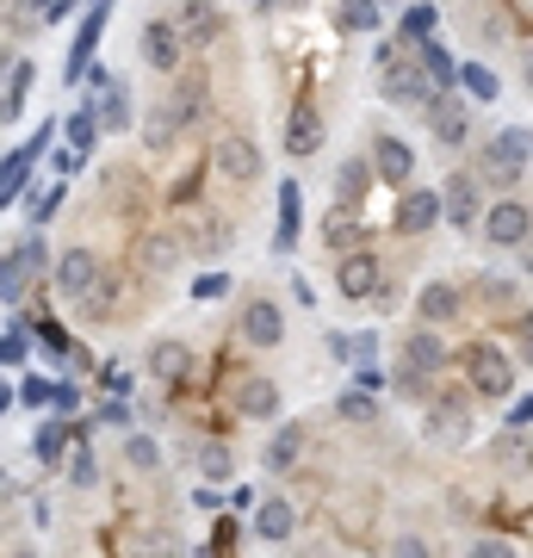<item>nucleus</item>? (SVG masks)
Wrapping results in <instances>:
<instances>
[{
  "instance_id": "obj_1",
  "label": "nucleus",
  "mask_w": 533,
  "mask_h": 558,
  "mask_svg": "<svg viewBox=\"0 0 533 558\" xmlns=\"http://www.w3.org/2000/svg\"><path fill=\"white\" fill-rule=\"evenodd\" d=\"M378 94L391 106H422L428 112V100H435L440 87L428 75H422V62L403 57V50H378Z\"/></svg>"
},
{
  "instance_id": "obj_2",
  "label": "nucleus",
  "mask_w": 533,
  "mask_h": 558,
  "mask_svg": "<svg viewBox=\"0 0 533 558\" xmlns=\"http://www.w3.org/2000/svg\"><path fill=\"white\" fill-rule=\"evenodd\" d=\"M528 149H533L528 124H509V131H496L490 149H484V174H490L496 186H514V180L528 174Z\"/></svg>"
},
{
  "instance_id": "obj_3",
  "label": "nucleus",
  "mask_w": 533,
  "mask_h": 558,
  "mask_svg": "<svg viewBox=\"0 0 533 558\" xmlns=\"http://www.w3.org/2000/svg\"><path fill=\"white\" fill-rule=\"evenodd\" d=\"M193 119H198V87H186V94H174L168 106H156V112H149V124H143V143H149V149H168V143H174Z\"/></svg>"
},
{
  "instance_id": "obj_4",
  "label": "nucleus",
  "mask_w": 533,
  "mask_h": 558,
  "mask_svg": "<svg viewBox=\"0 0 533 558\" xmlns=\"http://www.w3.org/2000/svg\"><path fill=\"white\" fill-rule=\"evenodd\" d=\"M422 435L440 440V447H459V440L472 435V403H465V398H428V422H422Z\"/></svg>"
},
{
  "instance_id": "obj_5",
  "label": "nucleus",
  "mask_w": 533,
  "mask_h": 558,
  "mask_svg": "<svg viewBox=\"0 0 533 558\" xmlns=\"http://www.w3.org/2000/svg\"><path fill=\"white\" fill-rule=\"evenodd\" d=\"M465 373H472V391H484V398H509V385H514V366L502 348H472Z\"/></svg>"
},
{
  "instance_id": "obj_6",
  "label": "nucleus",
  "mask_w": 533,
  "mask_h": 558,
  "mask_svg": "<svg viewBox=\"0 0 533 558\" xmlns=\"http://www.w3.org/2000/svg\"><path fill=\"white\" fill-rule=\"evenodd\" d=\"M528 230H533V218H528L521 199H502V205L484 211V236H490L496 248H528Z\"/></svg>"
},
{
  "instance_id": "obj_7",
  "label": "nucleus",
  "mask_w": 533,
  "mask_h": 558,
  "mask_svg": "<svg viewBox=\"0 0 533 558\" xmlns=\"http://www.w3.org/2000/svg\"><path fill=\"white\" fill-rule=\"evenodd\" d=\"M435 223H440V193L410 186V193L397 199V230H403V236H422V230H435Z\"/></svg>"
},
{
  "instance_id": "obj_8",
  "label": "nucleus",
  "mask_w": 533,
  "mask_h": 558,
  "mask_svg": "<svg viewBox=\"0 0 533 558\" xmlns=\"http://www.w3.org/2000/svg\"><path fill=\"white\" fill-rule=\"evenodd\" d=\"M180 50H186V44H180V32L168 20L143 25V62H149V69H161V75H168V69H180Z\"/></svg>"
},
{
  "instance_id": "obj_9",
  "label": "nucleus",
  "mask_w": 533,
  "mask_h": 558,
  "mask_svg": "<svg viewBox=\"0 0 533 558\" xmlns=\"http://www.w3.org/2000/svg\"><path fill=\"white\" fill-rule=\"evenodd\" d=\"M440 218L459 223V230H472L477 223V180L472 174H453L447 186H440Z\"/></svg>"
},
{
  "instance_id": "obj_10",
  "label": "nucleus",
  "mask_w": 533,
  "mask_h": 558,
  "mask_svg": "<svg viewBox=\"0 0 533 558\" xmlns=\"http://www.w3.org/2000/svg\"><path fill=\"white\" fill-rule=\"evenodd\" d=\"M94 279H99V255H94V248H69V255L57 260V292H62V299H81Z\"/></svg>"
},
{
  "instance_id": "obj_11",
  "label": "nucleus",
  "mask_w": 533,
  "mask_h": 558,
  "mask_svg": "<svg viewBox=\"0 0 533 558\" xmlns=\"http://www.w3.org/2000/svg\"><path fill=\"white\" fill-rule=\"evenodd\" d=\"M211 161H218L223 180H255V174H261V149H255L249 137H223Z\"/></svg>"
},
{
  "instance_id": "obj_12",
  "label": "nucleus",
  "mask_w": 533,
  "mask_h": 558,
  "mask_svg": "<svg viewBox=\"0 0 533 558\" xmlns=\"http://www.w3.org/2000/svg\"><path fill=\"white\" fill-rule=\"evenodd\" d=\"M242 336L255 341V348H279V336H286V317H279V304L255 299L249 311H242Z\"/></svg>"
},
{
  "instance_id": "obj_13",
  "label": "nucleus",
  "mask_w": 533,
  "mask_h": 558,
  "mask_svg": "<svg viewBox=\"0 0 533 558\" xmlns=\"http://www.w3.org/2000/svg\"><path fill=\"white\" fill-rule=\"evenodd\" d=\"M94 124H106V131H131V87H124L119 75L99 81V112Z\"/></svg>"
},
{
  "instance_id": "obj_14",
  "label": "nucleus",
  "mask_w": 533,
  "mask_h": 558,
  "mask_svg": "<svg viewBox=\"0 0 533 558\" xmlns=\"http://www.w3.org/2000/svg\"><path fill=\"white\" fill-rule=\"evenodd\" d=\"M304 440H311V428H298V422H286L274 440H267V453H261V465L267 472H292L298 465V453H304Z\"/></svg>"
},
{
  "instance_id": "obj_15",
  "label": "nucleus",
  "mask_w": 533,
  "mask_h": 558,
  "mask_svg": "<svg viewBox=\"0 0 533 558\" xmlns=\"http://www.w3.org/2000/svg\"><path fill=\"white\" fill-rule=\"evenodd\" d=\"M180 44H211V32H218V7L211 0H180Z\"/></svg>"
},
{
  "instance_id": "obj_16",
  "label": "nucleus",
  "mask_w": 533,
  "mask_h": 558,
  "mask_svg": "<svg viewBox=\"0 0 533 558\" xmlns=\"http://www.w3.org/2000/svg\"><path fill=\"white\" fill-rule=\"evenodd\" d=\"M373 168L385 180H397V186H403V180H410V168H415V149L403 137H378L373 143Z\"/></svg>"
},
{
  "instance_id": "obj_17",
  "label": "nucleus",
  "mask_w": 533,
  "mask_h": 558,
  "mask_svg": "<svg viewBox=\"0 0 533 558\" xmlns=\"http://www.w3.org/2000/svg\"><path fill=\"white\" fill-rule=\"evenodd\" d=\"M403 366H415V373H428V379H435L440 366H447V341H440L435 329H415L410 348H403Z\"/></svg>"
},
{
  "instance_id": "obj_18",
  "label": "nucleus",
  "mask_w": 533,
  "mask_h": 558,
  "mask_svg": "<svg viewBox=\"0 0 533 558\" xmlns=\"http://www.w3.org/2000/svg\"><path fill=\"white\" fill-rule=\"evenodd\" d=\"M428 112H435V137L440 143H453V149H459V143L472 137V112H465L459 100H440V94H435V100H428Z\"/></svg>"
},
{
  "instance_id": "obj_19",
  "label": "nucleus",
  "mask_w": 533,
  "mask_h": 558,
  "mask_svg": "<svg viewBox=\"0 0 533 558\" xmlns=\"http://www.w3.org/2000/svg\"><path fill=\"white\" fill-rule=\"evenodd\" d=\"M237 410L242 416H255V422H274L279 416V385L274 379H249L237 391Z\"/></svg>"
},
{
  "instance_id": "obj_20",
  "label": "nucleus",
  "mask_w": 533,
  "mask_h": 558,
  "mask_svg": "<svg viewBox=\"0 0 533 558\" xmlns=\"http://www.w3.org/2000/svg\"><path fill=\"white\" fill-rule=\"evenodd\" d=\"M341 292H348V299H366V292H378V260L360 255V248H348V260H341Z\"/></svg>"
},
{
  "instance_id": "obj_21",
  "label": "nucleus",
  "mask_w": 533,
  "mask_h": 558,
  "mask_svg": "<svg viewBox=\"0 0 533 558\" xmlns=\"http://www.w3.org/2000/svg\"><path fill=\"white\" fill-rule=\"evenodd\" d=\"M292 527H298L292 502H279V497L255 502V534H261V539H292Z\"/></svg>"
},
{
  "instance_id": "obj_22",
  "label": "nucleus",
  "mask_w": 533,
  "mask_h": 558,
  "mask_svg": "<svg viewBox=\"0 0 533 558\" xmlns=\"http://www.w3.org/2000/svg\"><path fill=\"white\" fill-rule=\"evenodd\" d=\"M366 186H373V168H366V161H341L336 168V205H354L360 211V199H366Z\"/></svg>"
},
{
  "instance_id": "obj_23",
  "label": "nucleus",
  "mask_w": 533,
  "mask_h": 558,
  "mask_svg": "<svg viewBox=\"0 0 533 558\" xmlns=\"http://www.w3.org/2000/svg\"><path fill=\"white\" fill-rule=\"evenodd\" d=\"M459 304H465V299H459L453 286H447V279H435V286H422V304H415V311H422L428 323H453Z\"/></svg>"
},
{
  "instance_id": "obj_24",
  "label": "nucleus",
  "mask_w": 533,
  "mask_h": 558,
  "mask_svg": "<svg viewBox=\"0 0 533 558\" xmlns=\"http://www.w3.org/2000/svg\"><path fill=\"white\" fill-rule=\"evenodd\" d=\"M106 7H112V0H99L94 13H87V25H81L75 57H69V81H75V75H87V62H94V44H99V25H106Z\"/></svg>"
},
{
  "instance_id": "obj_25",
  "label": "nucleus",
  "mask_w": 533,
  "mask_h": 558,
  "mask_svg": "<svg viewBox=\"0 0 533 558\" xmlns=\"http://www.w3.org/2000/svg\"><path fill=\"white\" fill-rule=\"evenodd\" d=\"M323 242H329V248H360V211L354 205H336V211H329Z\"/></svg>"
},
{
  "instance_id": "obj_26",
  "label": "nucleus",
  "mask_w": 533,
  "mask_h": 558,
  "mask_svg": "<svg viewBox=\"0 0 533 558\" xmlns=\"http://www.w3.org/2000/svg\"><path fill=\"white\" fill-rule=\"evenodd\" d=\"M415 62H422V75L435 81V87H453V57L435 38H415Z\"/></svg>"
},
{
  "instance_id": "obj_27",
  "label": "nucleus",
  "mask_w": 533,
  "mask_h": 558,
  "mask_svg": "<svg viewBox=\"0 0 533 558\" xmlns=\"http://www.w3.org/2000/svg\"><path fill=\"white\" fill-rule=\"evenodd\" d=\"M149 373H156V379H180V373H186V348H180V341H156V348H149Z\"/></svg>"
},
{
  "instance_id": "obj_28",
  "label": "nucleus",
  "mask_w": 533,
  "mask_h": 558,
  "mask_svg": "<svg viewBox=\"0 0 533 558\" xmlns=\"http://www.w3.org/2000/svg\"><path fill=\"white\" fill-rule=\"evenodd\" d=\"M286 143H292V156H311L316 143H323V119H316V112H298L292 131H286Z\"/></svg>"
},
{
  "instance_id": "obj_29",
  "label": "nucleus",
  "mask_w": 533,
  "mask_h": 558,
  "mask_svg": "<svg viewBox=\"0 0 533 558\" xmlns=\"http://www.w3.org/2000/svg\"><path fill=\"white\" fill-rule=\"evenodd\" d=\"M336 410H341V422H373V416H378V403H373V391H366V385H354V391H341V398H336Z\"/></svg>"
},
{
  "instance_id": "obj_30",
  "label": "nucleus",
  "mask_w": 533,
  "mask_h": 558,
  "mask_svg": "<svg viewBox=\"0 0 533 558\" xmlns=\"http://www.w3.org/2000/svg\"><path fill=\"white\" fill-rule=\"evenodd\" d=\"M298 186L292 180H286V186H279V248H292V236H298Z\"/></svg>"
},
{
  "instance_id": "obj_31",
  "label": "nucleus",
  "mask_w": 533,
  "mask_h": 558,
  "mask_svg": "<svg viewBox=\"0 0 533 558\" xmlns=\"http://www.w3.org/2000/svg\"><path fill=\"white\" fill-rule=\"evenodd\" d=\"M348 32H378V0H341V13H336Z\"/></svg>"
},
{
  "instance_id": "obj_32",
  "label": "nucleus",
  "mask_w": 533,
  "mask_h": 558,
  "mask_svg": "<svg viewBox=\"0 0 533 558\" xmlns=\"http://www.w3.org/2000/svg\"><path fill=\"white\" fill-rule=\"evenodd\" d=\"M453 81L472 94V100H496V75L490 69H477V62H465V69H453Z\"/></svg>"
},
{
  "instance_id": "obj_33",
  "label": "nucleus",
  "mask_w": 533,
  "mask_h": 558,
  "mask_svg": "<svg viewBox=\"0 0 533 558\" xmlns=\"http://www.w3.org/2000/svg\"><path fill=\"white\" fill-rule=\"evenodd\" d=\"M20 292H25V260H0V304H20Z\"/></svg>"
},
{
  "instance_id": "obj_34",
  "label": "nucleus",
  "mask_w": 533,
  "mask_h": 558,
  "mask_svg": "<svg viewBox=\"0 0 533 558\" xmlns=\"http://www.w3.org/2000/svg\"><path fill=\"white\" fill-rule=\"evenodd\" d=\"M62 447H69V440H62V428H57V422H44V428H38V440H32V453H38L44 465H57V459H62Z\"/></svg>"
},
{
  "instance_id": "obj_35",
  "label": "nucleus",
  "mask_w": 533,
  "mask_h": 558,
  "mask_svg": "<svg viewBox=\"0 0 533 558\" xmlns=\"http://www.w3.org/2000/svg\"><path fill=\"white\" fill-rule=\"evenodd\" d=\"M94 137H99L94 112H75V119H69V149H81V156H87V149H94Z\"/></svg>"
},
{
  "instance_id": "obj_36",
  "label": "nucleus",
  "mask_w": 533,
  "mask_h": 558,
  "mask_svg": "<svg viewBox=\"0 0 533 558\" xmlns=\"http://www.w3.org/2000/svg\"><path fill=\"white\" fill-rule=\"evenodd\" d=\"M124 453H131V465H137V472H156V465H161V447L149 435H131V447H124Z\"/></svg>"
},
{
  "instance_id": "obj_37",
  "label": "nucleus",
  "mask_w": 533,
  "mask_h": 558,
  "mask_svg": "<svg viewBox=\"0 0 533 558\" xmlns=\"http://www.w3.org/2000/svg\"><path fill=\"white\" fill-rule=\"evenodd\" d=\"M198 472H205L211 484H223L230 478V447H205V453H198Z\"/></svg>"
},
{
  "instance_id": "obj_38",
  "label": "nucleus",
  "mask_w": 533,
  "mask_h": 558,
  "mask_svg": "<svg viewBox=\"0 0 533 558\" xmlns=\"http://www.w3.org/2000/svg\"><path fill=\"white\" fill-rule=\"evenodd\" d=\"M428 32H435V13H428V7H415V13H403V44L428 38Z\"/></svg>"
},
{
  "instance_id": "obj_39",
  "label": "nucleus",
  "mask_w": 533,
  "mask_h": 558,
  "mask_svg": "<svg viewBox=\"0 0 533 558\" xmlns=\"http://www.w3.org/2000/svg\"><path fill=\"white\" fill-rule=\"evenodd\" d=\"M69 478H75V484H94V478H99V465H94V453H87V447H75V465H69Z\"/></svg>"
},
{
  "instance_id": "obj_40",
  "label": "nucleus",
  "mask_w": 533,
  "mask_h": 558,
  "mask_svg": "<svg viewBox=\"0 0 533 558\" xmlns=\"http://www.w3.org/2000/svg\"><path fill=\"white\" fill-rule=\"evenodd\" d=\"M223 292H230V279H223V274H205L193 286V299H223Z\"/></svg>"
},
{
  "instance_id": "obj_41",
  "label": "nucleus",
  "mask_w": 533,
  "mask_h": 558,
  "mask_svg": "<svg viewBox=\"0 0 533 558\" xmlns=\"http://www.w3.org/2000/svg\"><path fill=\"white\" fill-rule=\"evenodd\" d=\"M484 299H490L496 311H509V304H514V286H502V279H484Z\"/></svg>"
},
{
  "instance_id": "obj_42",
  "label": "nucleus",
  "mask_w": 533,
  "mask_h": 558,
  "mask_svg": "<svg viewBox=\"0 0 533 558\" xmlns=\"http://www.w3.org/2000/svg\"><path fill=\"white\" fill-rule=\"evenodd\" d=\"M50 403H57L62 416H69V410L81 403V391H75V385H50Z\"/></svg>"
},
{
  "instance_id": "obj_43",
  "label": "nucleus",
  "mask_w": 533,
  "mask_h": 558,
  "mask_svg": "<svg viewBox=\"0 0 533 558\" xmlns=\"http://www.w3.org/2000/svg\"><path fill=\"white\" fill-rule=\"evenodd\" d=\"M0 360H7V366L25 360V336H20V329H13V336H0Z\"/></svg>"
},
{
  "instance_id": "obj_44",
  "label": "nucleus",
  "mask_w": 533,
  "mask_h": 558,
  "mask_svg": "<svg viewBox=\"0 0 533 558\" xmlns=\"http://www.w3.org/2000/svg\"><path fill=\"white\" fill-rule=\"evenodd\" d=\"M57 205H62V186H50V193H38V205H32V218H50V211H57Z\"/></svg>"
},
{
  "instance_id": "obj_45",
  "label": "nucleus",
  "mask_w": 533,
  "mask_h": 558,
  "mask_svg": "<svg viewBox=\"0 0 533 558\" xmlns=\"http://www.w3.org/2000/svg\"><path fill=\"white\" fill-rule=\"evenodd\" d=\"M44 255H50V248H44V242H38V236L25 242V248H20V260H25V274H32V267H44Z\"/></svg>"
},
{
  "instance_id": "obj_46",
  "label": "nucleus",
  "mask_w": 533,
  "mask_h": 558,
  "mask_svg": "<svg viewBox=\"0 0 533 558\" xmlns=\"http://www.w3.org/2000/svg\"><path fill=\"white\" fill-rule=\"evenodd\" d=\"M20 398H25V403H50V385H44V379H25Z\"/></svg>"
},
{
  "instance_id": "obj_47",
  "label": "nucleus",
  "mask_w": 533,
  "mask_h": 558,
  "mask_svg": "<svg viewBox=\"0 0 533 558\" xmlns=\"http://www.w3.org/2000/svg\"><path fill=\"white\" fill-rule=\"evenodd\" d=\"M99 422H112V428H124V422H131V410H124V403H106V410H99Z\"/></svg>"
},
{
  "instance_id": "obj_48",
  "label": "nucleus",
  "mask_w": 533,
  "mask_h": 558,
  "mask_svg": "<svg viewBox=\"0 0 533 558\" xmlns=\"http://www.w3.org/2000/svg\"><path fill=\"white\" fill-rule=\"evenodd\" d=\"M50 161H57V174H75V168H81V149H62V156H50Z\"/></svg>"
},
{
  "instance_id": "obj_49",
  "label": "nucleus",
  "mask_w": 533,
  "mask_h": 558,
  "mask_svg": "<svg viewBox=\"0 0 533 558\" xmlns=\"http://www.w3.org/2000/svg\"><path fill=\"white\" fill-rule=\"evenodd\" d=\"M20 7H32V20H50V7H57V0H20Z\"/></svg>"
},
{
  "instance_id": "obj_50",
  "label": "nucleus",
  "mask_w": 533,
  "mask_h": 558,
  "mask_svg": "<svg viewBox=\"0 0 533 558\" xmlns=\"http://www.w3.org/2000/svg\"><path fill=\"white\" fill-rule=\"evenodd\" d=\"M13 112H20V106H13V100H7V94H0V124L13 119Z\"/></svg>"
},
{
  "instance_id": "obj_51",
  "label": "nucleus",
  "mask_w": 533,
  "mask_h": 558,
  "mask_svg": "<svg viewBox=\"0 0 533 558\" xmlns=\"http://www.w3.org/2000/svg\"><path fill=\"white\" fill-rule=\"evenodd\" d=\"M7 410H13V391H7V385H0V416H7Z\"/></svg>"
},
{
  "instance_id": "obj_52",
  "label": "nucleus",
  "mask_w": 533,
  "mask_h": 558,
  "mask_svg": "<svg viewBox=\"0 0 533 558\" xmlns=\"http://www.w3.org/2000/svg\"><path fill=\"white\" fill-rule=\"evenodd\" d=\"M255 7H279V0H255Z\"/></svg>"
}]
</instances>
